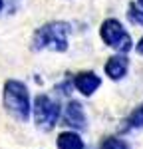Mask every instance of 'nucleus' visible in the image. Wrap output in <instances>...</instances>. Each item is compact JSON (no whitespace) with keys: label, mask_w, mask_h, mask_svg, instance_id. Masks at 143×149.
Listing matches in <instances>:
<instances>
[{"label":"nucleus","mask_w":143,"mask_h":149,"mask_svg":"<svg viewBox=\"0 0 143 149\" xmlns=\"http://www.w3.org/2000/svg\"><path fill=\"white\" fill-rule=\"evenodd\" d=\"M72 32V26L64 20H52L36 28L32 36V50H52V52H66L68 50V36Z\"/></svg>","instance_id":"f257e3e1"},{"label":"nucleus","mask_w":143,"mask_h":149,"mask_svg":"<svg viewBox=\"0 0 143 149\" xmlns=\"http://www.w3.org/2000/svg\"><path fill=\"white\" fill-rule=\"evenodd\" d=\"M2 103L6 107V111L18 119L26 123L28 117L32 113V102H30V93L26 84L20 80H6L4 88H2Z\"/></svg>","instance_id":"f03ea898"},{"label":"nucleus","mask_w":143,"mask_h":149,"mask_svg":"<svg viewBox=\"0 0 143 149\" xmlns=\"http://www.w3.org/2000/svg\"><path fill=\"white\" fill-rule=\"evenodd\" d=\"M99 38L103 40V44L109 48H113L119 54H127L133 48V40H131L129 32L123 28V24L117 18H107L99 26Z\"/></svg>","instance_id":"7ed1b4c3"},{"label":"nucleus","mask_w":143,"mask_h":149,"mask_svg":"<svg viewBox=\"0 0 143 149\" xmlns=\"http://www.w3.org/2000/svg\"><path fill=\"white\" fill-rule=\"evenodd\" d=\"M32 113H34L36 119V125L40 129H46L50 131L52 127L58 123V117H60V103L54 102L50 95H36L34 105H32Z\"/></svg>","instance_id":"20e7f679"},{"label":"nucleus","mask_w":143,"mask_h":149,"mask_svg":"<svg viewBox=\"0 0 143 149\" xmlns=\"http://www.w3.org/2000/svg\"><path fill=\"white\" fill-rule=\"evenodd\" d=\"M99 86H101V78L95 72L85 70V72H80V74L74 76V88L85 97H90L94 92H97Z\"/></svg>","instance_id":"39448f33"},{"label":"nucleus","mask_w":143,"mask_h":149,"mask_svg":"<svg viewBox=\"0 0 143 149\" xmlns=\"http://www.w3.org/2000/svg\"><path fill=\"white\" fill-rule=\"evenodd\" d=\"M103 70H106V76L109 80L119 81V80L125 78V74H127V70H129V60H127V56H123V54L111 56L106 62Z\"/></svg>","instance_id":"423d86ee"},{"label":"nucleus","mask_w":143,"mask_h":149,"mask_svg":"<svg viewBox=\"0 0 143 149\" xmlns=\"http://www.w3.org/2000/svg\"><path fill=\"white\" fill-rule=\"evenodd\" d=\"M64 123L74 127V129H83L85 127V111L83 105L76 100L68 102L66 109H64Z\"/></svg>","instance_id":"0eeeda50"},{"label":"nucleus","mask_w":143,"mask_h":149,"mask_svg":"<svg viewBox=\"0 0 143 149\" xmlns=\"http://www.w3.org/2000/svg\"><path fill=\"white\" fill-rule=\"evenodd\" d=\"M58 149H83V141L76 131H62L56 141Z\"/></svg>","instance_id":"6e6552de"},{"label":"nucleus","mask_w":143,"mask_h":149,"mask_svg":"<svg viewBox=\"0 0 143 149\" xmlns=\"http://www.w3.org/2000/svg\"><path fill=\"white\" fill-rule=\"evenodd\" d=\"M123 123H125V125L121 127V131H131V129H139V127H143V105H137V107L125 117Z\"/></svg>","instance_id":"1a4fd4ad"},{"label":"nucleus","mask_w":143,"mask_h":149,"mask_svg":"<svg viewBox=\"0 0 143 149\" xmlns=\"http://www.w3.org/2000/svg\"><path fill=\"white\" fill-rule=\"evenodd\" d=\"M127 18H129L131 24H137V26H143V10L135 4V2H131L129 8H127Z\"/></svg>","instance_id":"9d476101"},{"label":"nucleus","mask_w":143,"mask_h":149,"mask_svg":"<svg viewBox=\"0 0 143 149\" xmlns=\"http://www.w3.org/2000/svg\"><path fill=\"white\" fill-rule=\"evenodd\" d=\"M99 149H129V145H127V141L119 137H106L101 141Z\"/></svg>","instance_id":"9b49d317"},{"label":"nucleus","mask_w":143,"mask_h":149,"mask_svg":"<svg viewBox=\"0 0 143 149\" xmlns=\"http://www.w3.org/2000/svg\"><path fill=\"white\" fill-rule=\"evenodd\" d=\"M135 52H137L139 56H143V38L137 42V44H135Z\"/></svg>","instance_id":"f8f14e48"},{"label":"nucleus","mask_w":143,"mask_h":149,"mask_svg":"<svg viewBox=\"0 0 143 149\" xmlns=\"http://www.w3.org/2000/svg\"><path fill=\"white\" fill-rule=\"evenodd\" d=\"M135 4H137V6H139V8L143 10V0H135Z\"/></svg>","instance_id":"ddd939ff"},{"label":"nucleus","mask_w":143,"mask_h":149,"mask_svg":"<svg viewBox=\"0 0 143 149\" xmlns=\"http://www.w3.org/2000/svg\"><path fill=\"white\" fill-rule=\"evenodd\" d=\"M2 8H4V0H0V12H2Z\"/></svg>","instance_id":"4468645a"}]
</instances>
